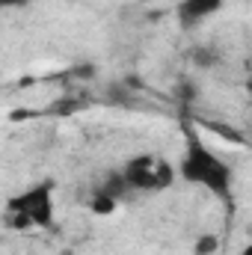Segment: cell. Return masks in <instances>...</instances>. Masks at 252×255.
<instances>
[{"label": "cell", "mask_w": 252, "mask_h": 255, "mask_svg": "<svg viewBox=\"0 0 252 255\" xmlns=\"http://www.w3.org/2000/svg\"><path fill=\"white\" fill-rule=\"evenodd\" d=\"M30 0H0V9H24Z\"/></svg>", "instance_id": "7"}, {"label": "cell", "mask_w": 252, "mask_h": 255, "mask_svg": "<svg viewBox=\"0 0 252 255\" xmlns=\"http://www.w3.org/2000/svg\"><path fill=\"white\" fill-rule=\"evenodd\" d=\"M130 199H136V193L127 187L125 178H122V172L116 169V172H107V175L98 181V187L92 190L89 205H92L95 214H113L119 205H125Z\"/></svg>", "instance_id": "4"}, {"label": "cell", "mask_w": 252, "mask_h": 255, "mask_svg": "<svg viewBox=\"0 0 252 255\" xmlns=\"http://www.w3.org/2000/svg\"><path fill=\"white\" fill-rule=\"evenodd\" d=\"M54 220H57L54 181H39L15 193L3 211V223L9 229H54Z\"/></svg>", "instance_id": "2"}, {"label": "cell", "mask_w": 252, "mask_h": 255, "mask_svg": "<svg viewBox=\"0 0 252 255\" xmlns=\"http://www.w3.org/2000/svg\"><path fill=\"white\" fill-rule=\"evenodd\" d=\"M119 172H122L125 184H127L133 193H136V196L163 193V190H169V187L178 181V175H175V166H172V163H169L163 154H151V151L130 157L125 166L119 169Z\"/></svg>", "instance_id": "3"}, {"label": "cell", "mask_w": 252, "mask_h": 255, "mask_svg": "<svg viewBox=\"0 0 252 255\" xmlns=\"http://www.w3.org/2000/svg\"><path fill=\"white\" fill-rule=\"evenodd\" d=\"M217 250H220V238H217V235H202V238L196 241V250H193V253L196 255H214Z\"/></svg>", "instance_id": "6"}, {"label": "cell", "mask_w": 252, "mask_h": 255, "mask_svg": "<svg viewBox=\"0 0 252 255\" xmlns=\"http://www.w3.org/2000/svg\"><path fill=\"white\" fill-rule=\"evenodd\" d=\"M181 128H184V151H181V160L175 166V175L181 181L193 184V187L208 190L220 202H232V196H235V169H232V163L223 160L205 142V136L199 133L196 122L184 119Z\"/></svg>", "instance_id": "1"}, {"label": "cell", "mask_w": 252, "mask_h": 255, "mask_svg": "<svg viewBox=\"0 0 252 255\" xmlns=\"http://www.w3.org/2000/svg\"><path fill=\"white\" fill-rule=\"evenodd\" d=\"M241 255H252V247H244V253Z\"/></svg>", "instance_id": "8"}, {"label": "cell", "mask_w": 252, "mask_h": 255, "mask_svg": "<svg viewBox=\"0 0 252 255\" xmlns=\"http://www.w3.org/2000/svg\"><path fill=\"white\" fill-rule=\"evenodd\" d=\"M223 6H226V0H178V6H175L178 27L181 30H196L199 24L214 18Z\"/></svg>", "instance_id": "5"}]
</instances>
